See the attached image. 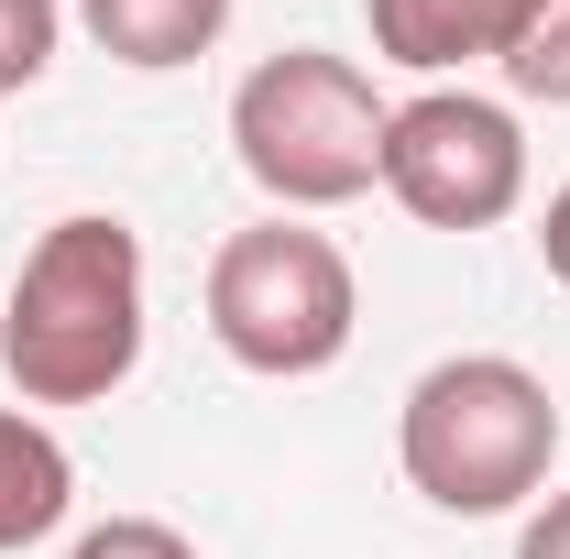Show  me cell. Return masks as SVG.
<instances>
[{"label": "cell", "mask_w": 570, "mask_h": 559, "mask_svg": "<svg viewBox=\"0 0 570 559\" xmlns=\"http://www.w3.org/2000/svg\"><path fill=\"white\" fill-rule=\"evenodd\" d=\"M0 373L22 406H99L142 373V231L110 209H67L11 275Z\"/></svg>", "instance_id": "cell-1"}, {"label": "cell", "mask_w": 570, "mask_h": 559, "mask_svg": "<svg viewBox=\"0 0 570 559\" xmlns=\"http://www.w3.org/2000/svg\"><path fill=\"white\" fill-rule=\"evenodd\" d=\"M560 461V395L515 351H450L395 406V472L439 516H515L549 493Z\"/></svg>", "instance_id": "cell-2"}, {"label": "cell", "mask_w": 570, "mask_h": 559, "mask_svg": "<svg viewBox=\"0 0 570 559\" xmlns=\"http://www.w3.org/2000/svg\"><path fill=\"white\" fill-rule=\"evenodd\" d=\"M384 110L395 99H373V77L352 56L285 45L230 88V154L285 219H318L384 187Z\"/></svg>", "instance_id": "cell-3"}, {"label": "cell", "mask_w": 570, "mask_h": 559, "mask_svg": "<svg viewBox=\"0 0 570 559\" xmlns=\"http://www.w3.org/2000/svg\"><path fill=\"white\" fill-rule=\"evenodd\" d=\"M362 330V285H352V253L307 219H253L209 253V341L264 373V384H307L330 373Z\"/></svg>", "instance_id": "cell-4"}, {"label": "cell", "mask_w": 570, "mask_h": 559, "mask_svg": "<svg viewBox=\"0 0 570 559\" xmlns=\"http://www.w3.org/2000/svg\"><path fill=\"white\" fill-rule=\"evenodd\" d=\"M384 198L417 231H494L527 209V121L483 88H417L384 110Z\"/></svg>", "instance_id": "cell-5"}, {"label": "cell", "mask_w": 570, "mask_h": 559, "mask_svg": "<svg viewBox=\"0 0 570 559\" xmlns=\"http://www.w3.org/2000/svg\"><path fill=\"white\" fill-rule=\"evenodd\" d=\"M538 0H362L373 56L406 77H461V67H504Z\"/></svg>", "instance_id": "cell-6"}, {"label": "cell", "mask_w": 570, "mask_h": 559, "mask_svg": "<svg viewBox=\"0 0 570 559\" xmlns=\"http://www.w3.org/2000/svg\"><path fill=\"white\" fill-rule=\"evenodd\" d=\"M77 33L132 77H165V67H198L219 33H230V0H67Z\"/></svg>", "instance_id": "cell-7"}, {"label": "cell", "mask_w": 570, "mask_h": 559, "mask_svg": "<svg viewBox=\"0 0 570 559\" xmlns=\"http://www.w3.org/2000/svg\"><path fill=\"white\" fill-rule=\"evenodd\" d=\"M77 504V461L67 439L33 418V406H0V559L33 549V538H56Z\"/></svg>", "instance_id": "cell-8"}, {"label": "cell", "mask_w": 570, "mask_h": 559, "mask_svg": "<svg viewBox=\"0 0 570 559\" xmlns=\"http://www.w3.org/2000/svg\"><path fill=\"white\" fill-rule=\"evenodd\" d=\"M504 88L538 99V110H570V0H538V11H527V33H515V56H504Z\"/></svg>", "instance_id": "cell-9"}, {"label": "cell", "mask_w": 570, "mask_h": 559, "mask_svg": "<svg viewBox=\"0 0 570 559\" xmlns=\"http://www.w3.org/2000/svg\"><path fill=\"white\" fill-rule=\"evenodd\" d=\"M67 45V0H0V99H22Z\"/></svg>", "instance_id": "cell-10"}, {"label": "cell", "mask_w": 570, "mask_h": 559, "mask_svg": "<svg viewBox=\"0 0 570 559\" xmlns=\"http://www.w3.org/2000/svg\"><path fill=\"white\" fill-rule=\"evenodd\" d=\"M67 559H198V538L165 527V516H110V527H88Z\"/></svg>", "instance_id": "cell-11"}, {"label": "cell", "mask_w": 570, "mask_h": 559, "mask_svg": "<svg viewBox=\"0 0 570 559\" xmlns=\"http://www.w3.org/2000/svg\"><path fill=\"white\" fill-rule=\"evenodd\" d=\"M515 559H570V493L527 504V527H515Z\"/></svg>", "instance_id": "cell-12"}, {"label": "cell", "mask_w": 570, "mask_h": 559, "mask_svg": "<svg viewBox=\"0 0 570 559\" xmlns=\"http://www.w3.org/2000/svg\"><path fill=\"white\" fill-rule=\"evenodd\" d=\"M538 264L549 285H570V187H549V209H538Z\"/></svg>", "instance_id": "cell-13"}]
</instances>
